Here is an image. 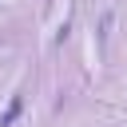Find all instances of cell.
Instances as JSON below:
<instances>
[{"mask_svg": "<svg viewBox=\"0 0 127 127\" xmlns=\"http://www.w3.org/2000/svg\"><path fill=\"white\" fill-rule=\"evenodd\" d=\"M16 115H20V99H12V107H8L4 115H0V127H8V123H12Z\"/></svg>", "mask_w": 127, "mask_h": 127, "instance_id": "cell-1", "label": "cell"}]
</instances>
